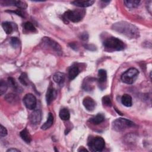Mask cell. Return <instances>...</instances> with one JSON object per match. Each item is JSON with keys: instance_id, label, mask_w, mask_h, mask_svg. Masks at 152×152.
I'll return each mask as SVG.
<instances>
[{"instance_id": "6da1fadb", "label": "cell", "mask_w": 152, "mask_h": 152, "mask_svg": "<svg viewBox=\"0 0 152 152\" xmlns=\"http://www.w3.org/2000/svg\"><path fill=\"white\" fill-rule=\"evenodd\" d=\"M112 29L129 39H136L139 37L138 28L131 23L126 21L117 22L112 25Z\"/></svg>"}, {"instance_id": "7a4b0ae2", "label": "cell", "mask_w": 152, "mask_h": 152, "mask_svg": "<svg viewBox=\"0 0 152 152\" xmlns=\"http://www.w3.org/2000/svg\"><path fill=\"white\" fill-rule=\"evenodd\" d=\"M85 14L86 11L84 10L77 9L74 10H68L63 14L62 18L66 23H68L69 21L77 23L83 18Z\"/></svg>"}, {"instance_id": "3957f363", "label": "cell", "mask_w": 152, "mask_h": 152, "mask_svg": "<svg viewBox=\"0 0 152 152\" xmlns=\"http://www.w3.org/2000/svg\"><path fill=\"white\" fill-rule=\"evenodd\" d=\"M103 44L104 48L109 51H120L124 50L125 47L124 43L121 40L115 37L106 39Z\"/></svg>"}, {"instance_id": "277c9868", "label": "cell", "mask_w": 152, "mask_h": 152, "mask_svg": "<svg viewBox=\"0 0 152 152\" xmlns=\"http://www.w3.org/2000/svg\"><path fill=\"white\" fill-rule=\"evenodd\" d=\"M135 124L131 121L125 118H118L113 121L112 126L113 130L117 132H121L125 129L132 127Z\"/></svg>"}, {"instance_id": "5b68a950", "label": "cell", "mask_w": 152, "mask_h": 152, "mask_svg": "<svg viewBox=\"0 0 152 152\" xmlns=\"http://www.w3.org/2000/svg\"><path fill=\"white\" fill-rule=\"evenodd\" d=\"M139 71L135 68H131L126 70L121 75V80L126 84H131L137 80Z\"/></svg>"}, {"instance_id": "8992f818", "label": "cell", "mask_w": 152, "mask_h": 152, "mask_svg": "<svg viewBox=\"0 0 152 152\" xmlns=\"http://www.w3.org/2000/svg\"><path fill=\"white\" fill-rule=\"evenodd\" d=\"M88 145L91 151H101L105 146V142L102 137H96L88 141Z\"/></svg>"}, {"instance_id": "52a82bcc", "label": "cell", "mask_w": 152, "mask_h": 152, "mask_svg": "<svg viewBox=\"0 0 152 152\" xmlns=\"http://www.w3.org/2000/svg\"><path fill=\"white\" fill-rule=\"evenodd\" d=\"M42 42L43 45H45L46 47L49 48L54 50L58 55H61L62 53V49L59 44L55 40L51 39L50 37H43L42 39Z\"/></svg>"}, {"instance_id": "ba28073f", "label": "cell", "mask_w": 152, "mask_h": 152, "mask_svg": "<svg viewBox=\"0 0 152 152\" xmlns=\"http://www.w3.org/2000/svg\"><path fill=\"white\" fill-rule=\"evenodd\" d=\"M23 103L28 109L33 110L36 106V98L31 93L26 94L23 98Z\"/></svg>"}, {"instance_id": "9c48e42d", "label": "cell", "mask_w": 152, "mask_h": 152, "mask_svg": "<svg viewBox=\"0 0 152 152\" xmlns=\"http://www.w3.org/2000/svg\"><path fill=\"white\" fill-rule=\"evenodd\" d=\"M29 120L31 124L37 125L42 120V111L40 109H37L34 110L30 115Z\"/></svg>"}, {"instance_id": "30bf717a", "label": "cell", "mask_w": 152, "mask_h": 152, "mask_svg": "<svg viewBox=\"0 0 152 152\" xmlns=\"http://www.w3.org/2000/svg\"><path fill=\"white\" fill-rule=\"evenodd\" d=\"M83 104L86 109L89 112L94 110L96 106V102L90 97H86L83 99Z\"/></svg>"}, {"instance_id": "8fae6325", "label": "cell", "mask_w": 152, "mask_h": 152, "mask_svg": "<svg viewBox=\"0 0 152 152\" xmlns=\"http://www.w3.org/2000/svg\"><path fill=\"white\" fill-rule=\"evenodd\" d=\"M56 95V93L55 88L52 86H49L46 94V100L48 104H50L52 102V101L55 98Z\"/></svg>"}, {"instance_id": "7c38bea8", "label": "cell", "mask_w": 152, "mask_h": 152, "mask_svg": "<svg viewBox=\"0 0 152 152\" xmlns=\"http://www.w3.org/2000/svg\"><path fill=\"white\" fill-rule=\"evenodd\" d=\"M71 3L75 6H77L79 7H82V8H85V7H88L91 6L94 3V1H92V0L74 1H72Z\"/></svg>"}, {"instance_id": "4fadbf2b", "label": "cell", "mask_w": 152, "mask_h": 152, "mask_svg": "<svg viewBox=\"0 0 152 152\" xmlns=\"http://www.w3.org/2000/svg\"><path fill=\"white\" fill-rule=\"evenodd\" d=\"M80 69L78 66L75 65H72L70 66L68 70V76L71 80H74L79 74Z\"/></svg>"}, {"instance_id": "5bb4252c", "label": "cell", "mask_w": 152, "mask_h": 152, "mask_svg": "<svg viewBox=\"0 0 152 152\" xmlns=\"http://www.w3.org/2000/svg\"><path fill=\"white\" fill-rule=\"evenodd\" d=\"M107 80V72L103 69H100L98 71V82L100 84H103Z\"/></svg>"}, {"instance_id": "9a60e30c", "label": "cell", "mask_w": 152, "mask_h": 152, "mask_svg": "<svg viewBox=\"0 0 152 152\" xmlns=\"http://www.w3.org/2000/svg\"><path fill=\"white\" fill-rule=\"evenodd\" d=\"M53 116L52 115V113L49 112L48 114V119L47 121L42 125V126H41V129L43 130H46L48 129H49L52 125L53 123Z\"/></svg>"}, {"instance_id": "2e32d148", "label": "cell", "mask_w": 152, "mask_h": 152, "mask_svg": "<svg viewBox=\"0 0 152 152\" xmlns=\"http://www.w3.org/2000/svg\"><path fill=\"white\" fill-rule=\"evenodd\" d=\"M65 79V75L64 73L58 72H56L53 76V81L58 84H62L64 83Z\"/></svg>"}, {"instance_id": "e0dca14e", "label": "cell", "mask_w": 152, "mask_h": 152, "mask_svg": "<svg viewBox=\"0 0 152 152\" xmlns=\"http://www.w3.org/2000/svg\"><path fill=\"white\" fill-rule=\"evenodd\" d=\"M121 103L126 107H130L132 106V97L128 94H124L121 97Z\"/></svg>"}, {"instance_id": "ac0fdd59", "label": "cell", "mask_w": 152, "mask_h": 152, "mask_svg": "<svg viewBox=\"0 0 152 152\" xmlns=\"http://www.w3.org/2000/svg\"><path fill=\"white\" fill-rule=\"evenodd\" d=\"M94 79L93 78H87L83 82V87L86 91H90L93 89V83Z\"/></svg>"}, {"instance_id": "d6986e66", "label": "cell", "mask_w": 152, "mask_h": 152, "mask_svg": "<svg viewBox=\"0 0 152 152\" xmlns=\"http://www.w3.org/2000/svg\"><path fill=\"white\" fill-rule=\"evenodd\" d=\"M20 135L21 138H22V140H24L28 144L31 142V135L26 128L24 129L20 132Z\"/></svg>"}, {"instance_id": "ffe728a7", "label": "cell", "mask_w": 152, "mask_h": 152, "mask_svg": "<svg viewBox=\"0 0 152 152\" xmlns=\"http://www.w3.org/2000/svg\"><path fill=\"white\" fill-rule=\"evenodd\" d=\"M104 120V116L102 113H98L95 116L90 119L89 121L95 125H98L103 122Z\"/></svg>"}, {"instance_id": "44dd1931", "label": "cell", "mask_w": 152, "mask_h": 152, "mask_svg": "<svg viewBox=\"0 0 152 152\" xmlns=\"http://www.w3.org/2000/svg\"><path fill=\"white\" fill-rule=\"evenodd\" d=\"M59 116L62 120L68 121L70 118V113L66 108H62L59 111Z\"/></svg>"}, {"instance_id": "7402d4cb", "label": "cell", "mask_w": 152, "mask_h": 152, "mask_svg": "<svg viewBox=\"0 0 152 152\" xmlns=\"http://www.w3.org/2000/svg\"><path fill=\"white\" fill-rule=\"evenodd\" d=\"M2 27L4 30L5 31V32L7 34H11L13 31V26L12 23L10 22H8V21L3 22L2 23Z\"/></svg>"}, {"instance_id": "603a6c76", "label": "cell", "mask_w": 152, "mask_h": 152, "mask_svg": "<svg viewBox=\"0 0 152 152\" xmlns=\"http://www.w3.org/2000/svg\"><path fill=\"white\" fill-rule=\"evenodd\" d=\"M124 3L126 7L129 8H133L137 7L140 3V1L137 0H125L124 1Z\"/></svg>"}, {"instance_id": "cb8c5ba5", "label": "cell", "mask_w": 152, "mask_h": 152, "mask_svg": "<svg viewBox=\"0 0 152 152\" xmlns=\"http://www.w3.org/2000/svg\"><path fill=\"white\" fill-rule=\"evenodd\" d=\"M11 5H14L21 10H24L27 8V4L21 1H11Z\"/></svg>"}, {"instance_id": "d4e9b609", "label": "cell", "mask_w": 152, "mask_h": 152, "mask_svg": "<svg viewBox=\"0 0 152 152\" xmlns=\"http://www.w3.org/2000/svg\"><path fill=\"white\" fill-rule=\"evenodd\" d=\"M18 80L24 86H27L28 85V78H27V75L26 73H22L20 77L18 78Z\"/></svg>"}, {"instance_id": "484cf974", "label": "cell", "mask_w": 152, "mask_h": 152, "mask_svg": "<svg viewBox=\"0 0 152 152\" xmlns=\"http://www.w3.org/2000/svg\"><path fill=\"white\" fill-rule=\"evenodd\" d=\"M10 45L12 48H17L19 47L20 45V41L17 37H11L10 40Z\"/></svg>"}, {"instance_id": "4316f807", "label": "cell", "mask_w": 152, "mask_h": 152, "mask_svg": "<svg viewBox=\"0 0 152 152\" xmlns=\"http://www.w3.org/2000/svg\"><path fill=\"white\" fill-rule=\"evenodd\" d=\"M8 88V84L4 80H1L0 82V93L1 95H3Z\"/></svg>"}, {"instance_id": "83f0119b", "label": "cell", "mask_w": 152, "mask_h": 152, "mask_svg": "<svg viewBox=\"0 0 152 152\" xmlns=\"http://www.w3.org/2000/svg\"><path fill=\"white\" fill-rule=\"evenodd\" d=\"M24 28L27 31H36V28L34 26V25L31 22H26L24 24Z\"/></svg>"}, {"instance_id": "f1b7e54d", "label": "cell", "mask_w": 152, "mask_h": 152, "mask_svg": "<svg viewBox=\"0 0 152 152\" xmlns=\"http://www.w3.org/2000/svg\"><path fill=\"white\" fill-rule=\"evenodd\" d=\"M8 83H9L10 85L11 86V87H12L14 90H17L18 88V86L17 83L15 82V80L12 77H10L8 78Z\"/></svg>"}, {"instance_id": "f546056e", "label": "cell", "mask_w": 152, "mask_h": 152, "mask_svg": "<svg viewBox=\"0 0 152 152\" xmlns=\"http://www.w3.org/2000/svg\"><path fill=\"white\" fill-rule=\"evenodd\" d=\"M102 103H103V105H104V106H111L112 103H111V100H110V97L108 96H104L102 98Z\"/></svg>"}, {"instance_id": "4dcf8cb0", "label": "cell", "mask_w": 152, "mask_h": 152, "mask_svg": "<svg viewBox=\"0 0 152 152\" xmlns=\"http://www.w3.org/2000/svg\"><path fill=\"white\" fill-rule=\"evenodd\" d=\"M7 12H12V13H15L17 15L21 17H23L24 18L25 17V14H24V12L22 11V10L21 9H17L15 11H7Z\"/></svg>"}, {"instance_id": "1f68e13d", "label": "cell", "mask_w": 152, "mask_h": 152, "mask_svg": "<svg viewBox=\"0 0 152 152\" xmlns=\"http://www.w3.org/2000/svg\"><path fill=\"white\" fill-rule=\"evenodd\" d=\"M15 97H16V96L14 94H7L6 96L5 99L8 102H11L12 101L14 102L15 100H16Z\"/></svg>"}, {"instance_id": "d6a6232c", "label": "cell", "mask_w": 152, "mask_h": 152, "mask_svg": "<svg viewBox=\"0 0 152 152\" xmlns=\"http://www.w3.org/2000/svg\"><path fill=\"white\" fill-rule=\"evenodd\" d=\"M7 135V129L3 126L2 125H1V128H0V136L1 137H5Z\"/></svg>"}, {"instance_id": "836d02e7", "label": "cell", "mask_w": 152, "mask_h": 152, "mask_svg": "<svg viewBox=\"0 0 152 152\" xmlns=\"http://www.w3.org/2000/svg\"><path fill=\"white\" fill-rule=\"evenodd\" d=\"M84 46L85 48H86V49H88L90 50H91V51L95 50L96 49L95 46H94L93 45H86Z\"/></svg>"}, {"instance_id": "e575fe53", "label": "cell", "mask_w": 152, "mask_h": 152, "mask_svg": "<svg viewBox=\"0 0 152 152\" xmlns=\"http://www.w3.org/2000/svg\"><path fill=\"white\" fill-rule=\"evenodd\" d=\"M81 39L83 40H86L88 39V34L87 33H83L81 34V36H80Z\"/></svg>"}, {"instance_id": "d590c367", "label": "cell", "mask_w": 152, "mask_h": 152, "mask_svg": "<svg viewBox=\"0 0 152 152\" xmlns=\"http://www.w3.org/2000/svg\"><path fill=\"white\" fill-rule=\"evenodd\" d=\"M7 152H11V151H14V152H20V151L18 149H16V148H9L8 150H7Z\"/></svg>"}, {"instance_id": "8d00e7d4", "label": "cell", "mask_w": 152, "mask_h": 152, "mask_svg": "<svg viewBox=\"0 0 152 152\" xmlns=\"http://www.w3.org/2000/svg\"><path fill=\"white\" fill-rule=\"evenodd\" d=\"M69 46H71V48L74 49V50H77V47L76 44H75V43H71L69 44Z\"/></svg>"}, {"instance_id": "74e56055", "label": "cell", "mask_w": 152, "mask_h": 152, "mask_svg": "<svg viewBox=\"0 0 152 152\" xmlns=\"http://www.w3.org/2000/svg\"><path fill=\"white\" fill-rule=\"evenodd\" d=\"M78 151H87L88 150H87L86 148H84L83 147H81L80 148V149L78 150Z\"/></svg>"}]
</instances>
